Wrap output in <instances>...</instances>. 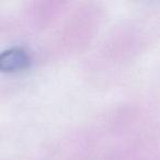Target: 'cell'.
<instances>
[{
    "label": "cell",
    "instance_id": "6da1fadb",
    "mask_svg": "<svg viewBox=\"0 0 160 160\" xmlns=\"http://www.w3.org/2000/svg\"><path fill=\"white\" fill-rule=\"evenodd\" d=\"M30 64V58L22 48H9L0 53V71L10 73L25 69Z\"/></svg>",
    "mask_w": 160,
    "mask_h": 160
}]
</instances>
